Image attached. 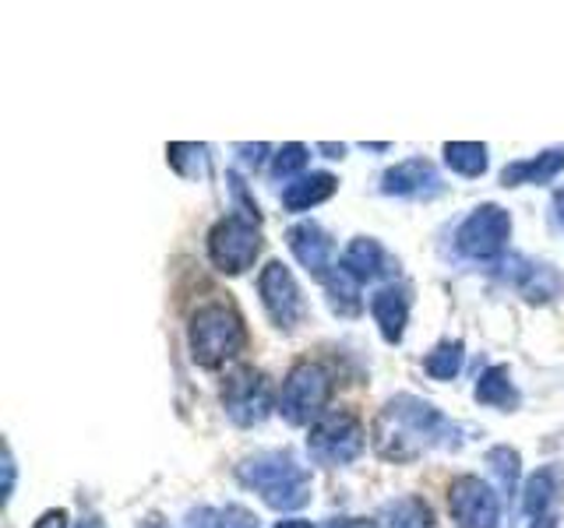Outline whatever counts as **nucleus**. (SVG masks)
Returning a JSON list of instances; mask_svg holds the SVG:
<instances>
[{"label": "nucleus", "instance_id": "20e7f679", "mask_svg": "<svg viewBox=\"0 0 564 528\" xmlns=\"http://www.w3.org/2000/svg\"><path fill=\"white\" fill-rule=\"evenodd\" d=\"M328 398H332V374L322 363L304 360L286 374V384H282L279 395V413L290 427H314L325 416Z\"/></svg>", "mask_w": 564, "mask_h": 528}, {"label": "nucleus", "instance_id": "a878e982", "mask_svg": "<svg viewBox=\"0 0 564 528\" xmlns=\"http://www.w3.org/2000/svg\"><path fill=\"white\" fill-rule=\"evenodd\" d=\"M307 166V148L304 145H282L272 158V176L275 180H293L296 173Z\"/></svg>", "mask_w": 564, "mask_h": 528}, {"label": "nucleus", "instance_id": "0eeeda50", "mask_svg": "<svg viewBox=\"0 0 564 528\" xmlns=\"http://www.w3.org/2000/svg\"><path fill=\"white\" fill-rule=\"evenodd\" d=\"M511 237V216L501 205H480L473 208L466 222L455 229L458 254L469 261H498L505 257V246Z\"/></svg>", "mask_w": 564, "mask_h": 528}, {"label": "nucleus", "instance_id": "a211bd4d", "mask_svg": "<svg viewBox=\"0 0 564 528\" xmlns=\"http://www.w3.org/2000/svg\"><path fill=\"white\" fill-rule=\"evenodd\" d=\"M557 490H561V472L554 465L533 472L522 486V510L529 518H546V510L557 501Z\"/></svg>", "mask_w": 564, "mask_h": 528}, {"label": "nucleus", "instance_id": "7ed1b4c3", "mask_svg": "<svg viewBox=\"0 0 564 528\" xmlns=\"http://www.w3.org/2000/svg\"><path fill=\"white\" fill-rule=\"evenodd\" d=\"M191 360L198 366H223L247 345V331L240 314L229 304H208L191 317L187 328Z\"/></svg>", "mask_w": 564, "mask_h": 528}, {"label": "nucleus", "instance_id": "39448f33", "mask_svg": "<svg viewBox=\"0 0 564 528\" xmlns=\"http://www.w3.org/2000/svg\"><path fill=\"white\" fill-rule=\"evenodd\" d=\"M258 219L243 216H226L212 226L208 233V257L223 275H243L247 268H254V261L261 254V233Z\"/></svg>", "mask_w": 564, "mask_h": 528}, {"label": "nucleus", "instance_id": "f8f14e48", "mask_svg": "<svg viewBox=\"0 0 564 528\" xmlns=\"http://www.w3.org/2000/svg\"><path fill=\"white\" fill-rule=\"evenodd\" d=\"M286 243H290V251L293 257L304 264V268L314 275V278H328L335 272V264H332V237L325 233L317 222H296L290 233H286Z\"/></svg>", "mask_w": 564, "mask_h": 528}, {"label": "nucleus", "instance_id": "473e14b6", "mask_svg": "<svg viewBox=\"0 0 564 528\" xmlns=\"http://www.w3.org/2000/svg\"><path fill=\"white\" fill-rule=\"evenodd\" d=\"M317 148H322V152H328V158H339V155L346 152L343 145H317Z\"/></svg>", "mask_w": 564, "mask_h": 528}, {"label": "nucleus", "instance_id": "ddd939ff", "mask_svg": "<svg viewBox=\"0 0 564 528\" xmlns=\"http://www.w3.org/2000/svg\"><path fill=\"white\" fill-rule=\"evenodd\" d=\"M508 278L511 286H516L529 304H551L554 296H561L564 289V278L551 268V264H536L522 254H511L508 257Z\"/></svg>", "mask_w": 564, "mask_h": 528}, {"label": "nucleus", "instance_id": "c756f323", "mask_svg": "<svg viewBox=\"0 0 564 528\" xmlns=\"http://www.w3.org/2000/svg\"><path fill=\"white\" fill-rule=\"evenodd\" d=\"M554 219L564 226V190H557V194H554Z\"/></svg>", "mask_w": 564, "mask_h": 528}, {"label": "nucleus", "instance_id": "4468645a", "mask_svg": "<svg viewBox=\"0 0 564 528\" xmlns=\"http://www.w3.org/2000/svg\"><path fill=\"white\" fill-rule=\"evenodd\" d=\"M370 314L384 334V342H402L405 334V321H410V296L399 286H381L375 296H370Z\"/></svg>", "mask_w": 564, "mask_h": 528}, {"label": "nucleus", "instance_id": "bb28decb", "mask_svg": "<svg viewBox=\"0 0 564 528\" xmlns=\"http://www.w3.org/2000/svg\"><path fill=\"white\" fill-rule=\"evenodd\" d=\"M32 528H67V515H64V510H46V515Z\"/></svg>", "mask_w": 564, "mask_h": 528}, {"label": "nucleus", "instance_id": "9d476101", "mask_svg": "<svg viewBox=\"0 0 564 528\" xmlns=\"http://www.w3.org/2000/svg\"><path fill=\"white\" fill-rule=\"evenodd\" d=\"M448 510L458 528H498L501 501L480 475H458L448 486Z\"/></svg>", "mask_w": 564, "mask_h": 528}, {"label": "nucleus", "instance_id": "4be33fe9", "mask_svg": "<svg viewBox=\"0 0 564 528\" xmlns=\"http://www.w3.org/2000/svg\"><path fill=\"white\" fill-rule=\"evenodd\" d=\"M445 166L458 176H484L487 173V145H480V141H448Z\"/></svg>", "mask_w": 564, "mask_h": 528}, {"label": "nucleus", "instance_id": "2f4dec72", "mask_svg": "<svg viewBox=\"0 0 564 528\" xmlns=\"http://www.w3.org/2000/svg\"><path fill=\"white\" fill-rule=\"evenodd\" d=\"M75 528H102V521H99L96 515H88V518H82V521H78Z\"/></svg>", "mask_w": 564, "mask_h": 528}, {"label": "nucleus", "instance_id": "f257e3e1", "mask_svg": "<svg viewBox=\"0 0 564 528\" xmlns=\"http://www.w3.org/2000/svg\"><path fill=\"white\" fill-rule=\"evenodd\" d=\"M455 433V422L441 416L431 402L416 395H395L392 402H384L375 427H370V444L384 462L405 465L434 448H452Z\"/></svg>", "mask_w": 564, "mask_h": 528}, {"label": "nucleus", "instance_id": "c85d7f7f", "mask_svg": "<svg viewBox=\"0 0 564 528\" xmlns=\"http://www.w3.org/2000/svg\"><path fill=\"white\" fill-rule=\"evenodd\" d=\"M237 152H243V158H247V163H261V158H264V152H269V145H237Z\"/></svg>", "mask_w": 564, "mask_h": 528}, {"label": "nucleus", "instance_id": "2eb2a0df", "mask_svg": "<svg viewBox=\"0 0 564 528\" xmlns=\"http://www.w3.org/2000/svg\"><path fill=\"white\" fill-rule=\"evenodd\" d=\"M564 169V145L546 148L533 158H519V163H508L501 169V184L505 187H522V184H551L554 176Z\"/></svg>", "mask_w": 564, "mask_h": 528}, {"label": "nucleus", "instance_id": "f03ea898", "mask_svg": "<svg viewBox=\"0 0 564 528\" xmlns=\"http://www.w3.org/2000/svg\"><path fill=\"white\" fill-rule=\"evenodd\" d=\"M237 480L272 510H296L311 501V475L290 451H261L237 465Z\"/></svg>", "mask_w": 564, "mask_h": 528}, {"label": "nucleus", "instance_id": "423d86ee", "mask_svg": "<svg viewBox=\"0 0 564 528\" xmlns=\"http://www.w3.org/2000/svg\"><path fill=\"white\" fill-rule=\"evenodd\" d=\"M364 427L352 413H325L307 433V451L317 465H349L364 454Z\"/></svg>", "mask_w": 564, "mask_h": 528}, {"label": "nucleus", "instance_id": "393cba45", "mask_svg": "<svg viewBox=\"0 0 564 528\" xmlns=\"http://www.w3.org/2000/svg\"><path fill=\"white\" fill-rule=\"evenodd\" d=\"M170 166L181 176H205L208 173V148L205 145H187V141H176L166 148Z\"/></svg>", "mask_w": 564, "mask_h": 528}, {"label": "nucleus", "instance_id": "7c9ffc66", "mask_svg": "<svg viewBox=\"0 0 564 528\" xmlns=\"http://www.w3.org/2000/svg\"><path fill=\"white\" fill-rule=\"evenodd\" d=\"M275 528H314L311 521H300V518H286V521H279Z\"/></svg>", "mask_w": 564, "mask_h": 528}, {"label": "nucleus", "instance_id": "72a5a7b5", "mask_svg": "<svg viewBox=\"0 0 564 528\" xmlns=\"http://www.w3.org/2000/svg\"><path fill=\"white\" fill-rule=\"evenodd\" d=\"M533 528H557V518L554 515H546V518H536V525Z\"/></svg>", "mask_w": 564, "mask_h": 528}, {"label": "nucleus", "instance_id": "f704fd0d", "mask_svg": "<svg viewBox=\"0 0 564 528\" xmlns=\"http://www.w3.org/2000/svg\"><path fill=\"white\" fill-rule=\"evenodd\" d=\"M187 528H212V521H208V515L202 510V521H198V518H191V525H187Z\"/></svg>", "mask_w": 564, "mask_h": 528}, {"label": "nucleus", "instance_id": "f3484780", "mask_svg": "<svg viewBox=\"0 0 564 528\" xmlns=\"http://www.w3.org/2000/svg\"><path fill=\"white\" fill-rule=\"evenodd\" d=\"M339 268H346L352 278H360V282L378 278L384 272V251H381V243L370 240V237H352L349 246L343 251Z\"/></svg>", "mask_w": 564, "mask_h": 528}, {"label": "nucleus", "instance_id": "dca6fc26", "mask_svg": "<svg viewBox=\"0 0 564 528\" xmlns=\"http://www.w3.org/2000/svg\"><path fill=\"white\" fill-rule=\"evenodd\" d=\"M335 187H339V180H335L332 173H311V176H296L293 184H286V190H282V208L286 211H307L314 205L328 201Z\"/></svg>", "mask_w": 564, "mask_h": 528}, {"label": "nucleus", "instance_id": "6e6552de", "mask_svg": "<svg viewBox=\"0 0 564 528\" xmlns=\"http://www.w3.org/2000/svg\"><path fill=\"white\" fill-rule=\"evenodd\" d=\"M223 409L229 419L237 422V427H258V422H264L269 413L275 409L269 377L254 366L234 370L223 384Z\"/></svg>", "mask_w": 564, "mask_h": 528}, {"label": "nucleus", "instance_id": "1a4fd4ad", "mask_svg": "<svg viewBox=\"0 0 564 528\" xmlns=\"http://www.w3.org/2000/svg\"><path fill=\"white\" fill-rule=\"evenodd\" d=\"M258 296H261V307L264 314L272 317V324L282 331H293L296 324H304L307 317V304L300 296V286L293 272L286 268L282 261H269L258 275Z\"/></svg>", "mask_w": 564, "mask_h": 528}, {"label": "nucleus", "instance_id": "cd10ccee", "mask_svg": "<svg viewBox=\"0 0 564 528\" xmlns=\"http://www.w3.org/2000/svg\"><path fill=\"white\" fill-rule=\"evenodd\" d=\"M4 501H11V490H14V458H11V448L4 451Z\"/></svg>", "mask_w": 564, "mask_h": 528}, {"label": "nucleus", "instance_id": "5701e85b", "mask_svg": "<svg viewBox=\"0 0 564 528\" xmlns=\"http://www.w3.org/2000/svg\"><path fill=\"white\" fill-rule=\"evenodd\" d=\"M466 363V345L463 342H441L427 352V360H423V370L434 377V381H455L458 377V370H463Z\"/></svg>", "mask_w": 564, "mask_h": 528}, {"label": "nucleus", "instance_id": "6ab92c4d", "mask_svg": "<svg viewBox=\"0 0 564 528\" xmlns=\"http://www.w3.org/2000/svg\"><path fill=\"white\" fill-rule=\"evenodd\" d=\"M381 528H437L434 525V510L423 497H399L388 501L378 515Z\"/></svg>", "mask_w": 564, "mask_h": 528}, {"label": "nucleus", "instance_id": "412c9836", "mask_svg": "<svg viewBox=\"0 0 564 528\" xmlns=\"http://www.w3.org/2000/svg\"><path fill=\"white\" fill-rule=\"evenodd\" d=\"M360 286H364L360 278H352L346 268H339V264H335V272L325 278V293H328L332 310H335V314H343V317H357V314L364 310Z\"/></svg>", "mask_w": 564, "mask_h": 528}, {"label": "nucleus", "instance_id": "9b49d317", "mask_svg": "<svg viewBox=\"0 0 564 528\" xmlns=\"http://www.w3.org/2000/svg\"><path fill=\"white\" fill-rule=\"evenodd\" d=\"M441 190L445 184L427 158H405V163L381 173V194L388 198H434Z\"/></svg>", "mask_w": 564, "mask_h": 528}, {"label": "nucleus", "instance_id": "aec40b11", "mask_svg": "<svg viewBox=\"0 0 564 528\" xmlns=\"http://www.w3.org/2000/svg\"><path fill=\"white\" fill-rule=\"evenodd\" d=\"M476 402L480 405H490V409H505L511 413L519 405V392L516 384H511V374L508 366H490L480 374V381H476Z\"/></svg>", "mask_w": 564, "mask_h": 528}, {"label": "nucleus", "instance_id": "b1692460", "mask_svg": "<svg viewBox=\"0 0 564 528\" xmlns=\"http://www.w3.org/2000/svg\"><path fill=\"white\" fill-rule=\"evenodd\" d=\"M487 465H490V472H494V480H498V486L505 490V493H516V486H519V451L516 448H508V444H501V448H490L487 451Z\"/></svg>", "mask_w": 564, "mask_h": 528}]
</instances>
